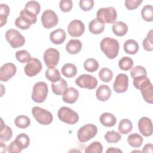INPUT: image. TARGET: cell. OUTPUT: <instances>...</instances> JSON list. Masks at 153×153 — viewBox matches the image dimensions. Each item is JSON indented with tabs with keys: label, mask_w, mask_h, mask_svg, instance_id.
I'll use <instances>...</instances> for the list:
<instances>
[{
	"label": "cell",
	"mask_w": 153,
	"mask_h": 153,
	"mask_svg": "<svg viewBox=\"0 0 153 153\" xmlns=\"http://www.w3.org/2000/svg\"><path fill=\"white\" fill-rule=\"evenodd\" d=\"M94 4V2L93 0H81L79 2V6L82 10L87 11L92 9Z\"/></svg>",
	"instance_id": "cell-46"
},
{
	"label": "cell",
	"mask_w": 153,
	"mask_h": 153,
	"mask_svg": "<svg viewBox=\"0 0 153 153\" xmlns=\"http://www.w3.org/2000/svg\"><path fill=\"white\" fill-rule=\"evenodd\" d=\"M134 87L140 91L145 102L150 104L153 103V86L148 77L139 82Z\"/></svg>",
	"instance_id": "cell-3"
},
{
	"label": "cell",
	"mask_w": 153,
	"mask_h": 153,
	"mask_svg": "<svg viewBox=\"0 0 153 153\" xmlns=\"http://www.w3.org/2000/svg\"><path fill=\"white\" fill-rule=\"evenodd\" d=\"M45 75L46 78L51 81L52 83L56 82L61 79L60 73L59 71L55 68H48L45 71Z\"/></svg>",
	"instance_id": "cell-29"
},
{
	"label": "cell",
	"mask_w": 153,
	"mask_h": 153,
	"mask_svg": "<svg viewBox=\"0 0 153 153\" xmlns=\"http://www.w3.org/2000/svg\"><path fill=\"white\" fill-rule=\"evenodd\" d=\"M25 8L37 16L40 12L41 6L37 1H30L26 4Z\"/></svg>",
	"instance_id": "cell-42"
},
{
	"label": "cell",
	"mask_w": 153,
	"mask_h": 153,
	"mask_svg": "<svg viewBox=\"0 0 153 153\" xmlns=\"http://www.w3.org/2000/svg\"><path fill=\"white\" fill-rule=\"evenodd\" d=\"M123 48L126 53L130 54H135L138 51L139 47L137 41L130 39L127 40L124 42Z\"/></svg>",
	"instance_id": "cell-27"
},
{
	"label": "cell",
	"mask_w": 153,
	"mask_h": 153,
	"mask_svg": "<svg viewBox=\"0 0 153 153\" xmlns=\"http://www.w3.org/2000/svg\"><path fill=\"white\" fill-rule=\"evenodd\" d=\"M14 140L22 150L27 148L30 143L29 137L25 133H20L18 134Z\"/></svg>",
	"instance_id": "cell-32"
},
{
	"label": "cell",
	"mask_w": 153,
	"mask_h": 153,
	"mask_svg": "<svg viewBox=\"0 0 153 153\" xmlns=\"http://www.w3.org/2000/svg\"><path fill=\"white\" fill-rule=\"evenodd\" d=\"M143 137L138 133L130 134L127 137L128 143L133 148H139L143 143Z\"/></svg>",
	"instance_id": "cell-30"
},
{
	"label": "cell",
	"mask_w": 153,
	"mask_h": 153,
	"mask_svg": "<svg viewBox=\"0 0 153 153\" xmlns=\"http://www.w3.org/2000/svg\"><path fill=\"white\" fill-rule=\"evenodd\" d=\"M112 29L113 33L115 35L118 36H123L127 33L128 31V26L125 23L118 21L113 23Z\"/></svg>",
	"instance_id": "cell-26"
},
{
	"label": "cell",
	"mask_w": 153,
	"mask_h": 153,
	"mask_svg": "<svg viewBox=\"0 0 153 153\" xmlns=\"http://www.w3.org/2000/svg\"><path fill=\"white\" fill-rule=\"evenodd\" d=\"M100 47L102 51L108 59H115L118 54L120 45L115 39L105 37L101 41Z\"/></svg>",
	"instance_id": "cell-1"
},
{
	"label": "cell",
	"mask_w": 153,
	"mask_h": 153,
	"mask_svg": "<svg viewBox=\"0 0 153 153\" xmlns=\"http://www.w3.org/2000/svg\"><path fill=\"white\" fill-rule=\"evenodd\" d=\"M32 114L36 121L42 125H49L53 120V115L50 111L39 106L33 107Z\"/></svg>",
	"instance_id": "cell-6"
},
{
	"label": "cell",
	"mask_w": 153,
	"mask_h": 153,
	"mask_svg": "<svg viewBox=\"0 0 153 153\" xmlns=\"http://www.w3.org/2000/svg\"><path fill=\"white\" fill-rule=\"evenodd\" d=\"M15 56L16 59L21 63H28L32 59L30 53L25 50L17 51L16 53Z\"/></svg>",
	"instance_id": "cell-40"
},
{
	"label": "cell",
	"mask_w": 153,
	"mask_h": 153,
	"mask_svg": "<svg viewBox=\"0 0 153 153\" xmlns=\"http://www.w3.org/2000/svg\"><path fill=\"white\" fill-rule=\"evenodd\" d=\"M105 139L108 143H117L121 139V135L114 130L108 131L104 136Z\"/></svg>",
	"instance_id": "cell-36"
},
{
	"label": "cell",
	"mask_w": 153,
	"mask_h": 153,
	"mask_svg": "<svg viewBox=\"0 0 153 153\" xmlns=\"http://www.w3.org/2000/svg\"><path fill=\"white\" fill-rule=\"evenodd\" d=\"M1 143V152H5L6 151H7V147L6 146L5 144L4 143V142L1 141L0 142Z\"/></svg>",
	"instance_id": "cell-51"
},
{
	"label": "cell",
	"mask_w": 153,
	"mask_h": 153,
	"mask_svg": "<svg viewBox=\"0 0 153 153\" xmlns=\"http://www.w3.org/2000/svg\"><path fill=\"white\" fill-rule=\"evenodd\" d=\"M99 120L103 126L108 127L114 126L117 123L116 117L109 112H104L100 115Z\"/></svg>",
	"instance_id": "cell-21"
},
{
	"label": "cell",
	"mask_w": 153,
	"mask_h": 153,
	"mask_svg": "<svg viewBox=\"0 0 153 153\" xmlns=\"http://www.w3.org/2000/svg\"><path fill=\"white\" fill-rule=\"evenodd\" d=\"M42 68V65L41 61L36 58H32L25 66L24 71L26 75L32 77L39 73Z\"/></svg>",
	"instance_id": "cell-13"
},
{
	"label": "cell",
	"mask_w": 153,
	"mask_h": 153,
	"mask_svg": "<svg viewBox=\"0 0 153 153\" xmlns=\"http://www.w3.org/2000/svg\"><path fill=\"white\" fill-rule=\"evenodd\" d=\"M73 7L72 1L71 0H62L59 3V7L62 11L64 13L69 12Z\"/></svg>",
	"instance_id": "cell-45"
},
{
	"label": "cell",
	"mask_w": 153,
	"mask_h": 153,
	"mask_svg": "<svg viewBox=\"0 0 153 153\" xmlns=\"http://www.w3.org/2000/svg\"><path fill=\"white\" fill-rule=\"evenodd\" d=\"M142 152H149L152 153L153 152V145L152 143H146L143 148L142 151H141Z\"/></svg>",
	"instance_id": "cell-49"
},
{
	"label": "cell",
	"mask_w": 153,
	"mask_h": 153,
	"mask_svg": "<svg viewBox=\"0 0 153 153\" xmlns=\"http://www.w3.org/2000/svg\"><path fill=\"white\" fill-rule=\"evenodd\" d=\"M61 71L63 76L67 78H72L76 75L77 68L72 63H66L62 66Z\"/></svg>",
	"instance_id": "cell-28"
},
{
	"label": "cell",
	"mask_w": 153,
	"mask_h": 153,
	"mask_svg": "<svg viewBox=\"0 0 153 153\" xmlns=\"http://www.w3.org/2000/svg\"><path fill=\"white\" fill-rule=\"evenodd\" d=\"M5 38L13 48L22 47L25 43V38L20 32L14 29H8L5 33Z\"/></svg>",
	"instance_id": "cell-8"
},
{
	"label": "cell",
	"mask_w": 153,
	"mask_h": 153,
	"mask_svg": "<svg viewBox=\"0 0 153 153\" xmlns=\"http://www.w3.org/2000/svg\"><path fill=\"white\" fill-rule=\"evenodd\" d=\"M22 149L16 143L15 140L11 142L7 147V151L8 152H21Z\"/></svg>",
	"instance_id": "cell-48"
},
{
	"label": "cell",
	"mask_w": 153,
	"mask_h": 153,
	"mask_svg": "<svg viewBox=\"0 0 153 153\" xmlns=\"http://www.w3.org/2000/svg\"><path fill=\"white\" fill-rule=\"evenodd\" d=\"M106 152H111V153H117V152H123V151L121 150H120L118 148H109L107 150H106Z\"/></svg>",
	"instance_id": "cell-50"
},
{
	"label": "cell",
	"mask_w": 153,
	"mask_h": 153,
	"mask_svg": "<svg viewBox=\"0 0 153 153\" xmlns=\"http://www.w3.org/2000/svg\"><path fill=\"white\" fill-rule=\"evenodd\" d=\"M82 48V43L78 39H71L66 45V50L71 54L78 53Z\"/></svg>",
	"instance_id": "cell-22"
},
{
	"label": "cell",
	"mask_w": 153,
	"mask_h": 153,
	"mask_svg": "<svg viewBox=\"0 0 153 153\" xmlns=\"http://www.w3.org/2000/svg\"><path fill=\"white\" fill-rule=\"evenodd\" d=\"M59 119L68 124H75L78 121V114L72 109L63 106L61 107L57 112Z\"/></svg>",
	"instance_id": "cell-7"
},
{
	"label": "cell",
	"mask_w": 153,
	"mask_h": 153,
	"mask_svg": "<svg viewBox=\"0 0 153 153\" xmlns=\"http://www.w3.org/2000/svg\"><path fill=\"white\" fill-rule=\"evenodd\" d=\"M130 75L131 78H135L143 76H147V72L145 68L142 66H136L131 69L130 72Z\"/></svg>",
	"instance_id": "cell-44"
},
{
	"label": "cell",
	"mask_w": 153,
	"mask_h": 153,
	"mask_svg": "<svg viewBox=\"0 0 153 153\" xmlns=\"http://www.w3.org/2000/svg\"><path fill=\"white\" fill-rule=\"evenodd\" d=\"M133 129V124L128 119H123L118 124V131L121 134H127Z\"/></svg>",
	"instance_id": "cell-31"
},
{
	"label": "cell",
	"mask_w": 153,
	"mask_h": 153,
	"mask_svg": "<svg viewBox=\"0 0 153 153\" xmlns=\"http://www.w3.org/2000/svg\"><path fill=\"white\" fill-rule=\"evenodd\" d=\"M66 33L65 30L59 28L51 32L50 39L54 44L59 45L62 44L66 39Z\"/></svg>",
	"instance_id": "cell-19"
},
{
	"label": "cell",
	"mask_w": 153,
	"mask_h": 153,
	"mask_svg": "<svg viewBox=\"0 0 153 153\" xmlns=\"http://www.w3.org/2000/svg\"><path fill=\"white\" fill-rule=\"evenodd\" d=\"M1 129H0V139L2 142H8L9 141L13 136V131L11 128L5 125L4 123L2 118H1Z\"/></svg>",
	"instance_id": "cell-24"
},
{
	"label": "cell",
	"mask_w": 153,
	"mask_h": 153,
	"mask_svg": "<svg viewBox=\"0 0 153 153\" xmlns=\"http://www.w3.org/2000/svg\"><path fill=\"white\" fill-rule=\"evenodd\" d=\"M88 29L90 32L94 35H99L103 32L105 29V24L100 22L97 18L94 19L88 24Z\"/></svg>",
	"instance_id": "cell-23"
},
{
	"label": "cell",
	"mask_w": 153,
	"mask_h": 153,
	"mask_svg": "<svg viewBox=\"0 0 153 153\" xmlns=\"http://www.w3.org/2000/svg\"><path fill=\"white\" fill-rule=\"evenodd\" d=\"M133 66V60L128 56L123 57L118 62L119 68L123 71H128L132 68Z\"/></svg>",
	"instance_id": "cell-38"
},
{
	"label": "cell",
	"mask_w": 153,
	"mask_h": 153,
	"mask_svg": "<svg viewBox=\"0 0 153 153\" xmlns=\"http://www.w3.org/2000/svg\"><path fill=\"white\" fill-rule=\"evenodd\" d=\"M99 67V64L98 62L93 58L87 59L84 62V68L85 70L88 72H94L96 71Z\"/></svg>",
	"instance_id": "cell-34"
},
{
	"label": "cell",
	"mask_w": 153,
	"mask_h": 153,
	"mask_svg": "<svg viewBox=\"0 0 153 153\" xmlns=\"http://www.w3.org/2000/svg\"><path fill=\"white\" fill-rule=\"evenodd\" d=\"M78 91L74 87H69L63 94V100L65 103L72 104L78 100Z\"/></svg>",
	"instance_id": "cell-18"
},
{
	"label": "cell",
	"mask_w": 153,
	"mask_h": 153,
	"mask_svg": "<svg viewBox=\"0 0 153 153\" xmlns=\"http://www.w3.org/2000/svg\"><path fill=\"white\" fill-rule=\"evenodd\" d=\"M142 19L148 22L153 21V7L151 5H146L141 11Z\"/></svg>",
	"instance_id": "cell-35"
},
{
	"label": "cell",
	"mask_w": 153,
	"mask_h": 153,
	"mask_svg": "<svg viewBox=\"0 0 153 153\" xmlns=\"http://www.w3.org/2000/svg\"><path fill=\"white\" fill-rule=\"evenodd\" d=\"M75 84L81 88L93 90L97 87L98 82L94 76L88 74H82L75 79Z\"/></svg>",
	"instance_id": "cell-10"
},
{
	"label": "cell",
	"mask_w": 153,
	"mask_h": 153,
	"mask_svg": "<svg viewBox=\"0 0 153 153\" xmlns=\"http://www.w3.org/2000/svg\"><path fill=\"white\" fill-rule=\"evenodd\" d=\"M96 16L97 19L102 23L112 24L114 23L117 20V13L112 7L101 8L97 11Z\"/></svg>",
	"instance_id": "cell-4"
},
{
	"label": "cell",
	"mask_w": 153,
	"mask_h": 153,
	"mask_svg": "<svg viewBox=\"0 0 153 153\" xmlns=\"http://www.w3.org/2000/svg\"><path fill=\"white\" fill-rule=\"evenodd\" d=\"M142 2V0H126L125 1V6L129 10L136 9Z\"/></svg>",
	"instance_id": "cell-47"
},
{
	"label": "cell",
	"mask_w": 153,
	"mask_h": 153,
	"mask_svg": "<svg viewBox=\"0 0 153 153\" xmlns=\"http://www.w3.org/2000/svg\"><path fill=\"white\" fill-rule=\"evenodd\" d=\"M51 89L53 92L56 95H63L65 91L68 88V83L65 79L61 78L56 82L52 83Z\"/></svg>",
	"instance_id": "cell-25"
},
{
	"label": "cell",
	"mask_w": 153,
	"mask_h": 153,
	"mask_svg": "<svg viewBox=\"0 0 153 153\" xmlns=\"http://www.w3.org/2000/svg\"><path fill=\"white\" fill-rule=\"evenodd\" d=\"M36 21V16L24 8L20 11V16L16 19L15 25L20 29L26 30L32 25L35 24Z\"/></svg>",
	"instance_id": "cell-2"
},
{
	"label": "cell",
	"mask_w": 153,
	"mask_h": 153,
	"mask_svg": "<svg viewBox=\"0 0 153 153\" xmlns=\"http://www.w3.org/2000/svg\"><path fill=\"white\" fill-rule=\"evenodd\" d=\"M138 128L140 133L145 137L152 135L153 128L151 120L146 117L140 118L138 121Z\"/></svg>",
	"instance_id": "cell-17"
},
{
	"label": "cell",
	"mask_w": 153,
	"mask_h": 153,
	"mask_svg": "<svg viewBox=\"0 0 153 153\" xmlns=\"http://www.w3.org/2000/svg\"><path fill=\"white\" fill-rule=\"evenodd\" d=\"M48 91V86L45 82H38L33 87L32 99L36 103H42L47 97Z\"/></svg>",
	"instance_id": "cell-5"
},
{
	"label": "cell",
	"mask_w": 153,
	"mask_h": 153,
	"mask_svg": "<svg viewBox=\"0 0 153 153\" xmlns=\"http://www.w3.org/2000/svg\"><path fill=\"white\" fill-rule=\"evenodd\" d=\"M97 133V127L93 124H87L78 131L77 137L79 142H86L93 138Z\"/></svg>",
	"instance_id": "cell-9"
},
{
	"label": "cell",
	"mask_w": 153,
	"mask_h": 153,
	"mask_svg": "<svg viewBox=\"0 0 153 153\" xmlns=\"http://www.w3.org/2000/svg\"><path fill=\"white\" fill-rule=\"evenodd\" d=\"M128 87V78L126 74H118L114 82L113 89L117 93H124Z\"/></svg>",
	"instance_id": "cell-14"
},
{
	"label": "cell",
	"mask_w": 153,
	"mask_h": 153,
	"mask_svg": "<svg viewBox=\"0 0 153 153\" xmlns=\"http://www.w3.org/2000/svg\"><path fill=\"white\" fill-rule=\"evenodd\" d=\"M14 123L15 125L19 128H26L30 126V120L26 115H20L16 118Z\"/></svg>",
	"instance_id": "cell-33"
},
{
	"label": "cell",
	"mask_w": 153,
	"mask_h": 153,
	"mask_svg": "<svg viewBox=\"0 0 153 153\" xmlns=\"http://www.w3.org/2000/svg\"><path fill=\"white\" fill-rule=\"evenodd\" d=\"M10 13V8L7 4H1L0 7V27L5 25Z\"/></svg>",
	"instance_id": "cell-37"
},
{
	"label": "cell",
	"mask_w": 153,
	"mask_h": 153,
	"mask_svg": "<svg viewBox=\"0 0 153 153\" xmlns=\"http://www.w3.org/2000/svg\"><path fill=\"white\" fill-rule=\"evenodd\" d=\"M17 68L13 63H7L3 65L0 69V80L7 82L16 74Z\"/></svg>",
	"instance_id": "cell-16"
},
{
	"label": "cell",
	"mask_w": 153,
	"mask_h": 153,
	"mask_svg": "<svg viewBox=\"0 0 153 153\" xmlns=\"http://www.w3.org/2000/svg\"><path fill=\"white\" fill-rule=\"evenodd\" d=\"M41 19L42 26L46 29H50L54 27L59 22L57 15L51 10H46L44 11L41 16Z\"/></svg>",
	"instance_id": "cell-12"
},
{
	"label": "cell",
	"mask_w": 153,
	"mask_h": 153,
	"mask_svg": "<svg viewBox=\"0 0 153 153\" xmlns=\"http://www.w3.org/2000/svg\"><path fill=\"white\" fill-rule=\"evenodd\" d=\"M143 47L146 51H152L153 50V35L152 29L149 30L147 36L143 39Z\"/></svg>",
	"instance_id": "cell-43"
},
{
	"label": "cell",
	"mask_w": 153,
	"mask_h": 153,
	"mask_svg": "<svg viewBox=\"0 0 153 153\" xmlns=\"http://www.w3.org/2000/svg\"><path fill=\"white\" fill-rule=\"evenodd\" d=\"M99 77L102 81L104 82H108L112 79L113 72L110 69L108 68H103L99 72Z\"/></svg>",
	"instance_id": "cell-39"
},
{
	"label": "cell",
	"mask_w": 153,
	"mask_h": 153,
	"mask_svg": "<svg viewBox=\"0 0 153 153\" xmlns=\"http://www.w3.org/2000/svg\"><path fill=\"white\" fill-rule=\"evenodd\" d=\"M84 152L85 153H102L103 146L99 142H93L85 148Z\"/></svg>",
	"instance_id": "cell-41"
},
{
	"label": "cell",
	"mask_w": 153,
	"mask_h": 153,
	"mask_svg": "<svg viewBox=\"0 0 153 153\" xmlns=\"http://www.w3.org/2000/svg\"><path fill=\"white\" fill-rule=\"evenodd\" d=\"M112 94L110 87L107 85H101L96 90V96L97 99L101 101L105 102L108 100Z\"/></svg>",
	"instance_id": "cell-20"
},
{
	"label": "cell",
	"mask_w": 153,
	"mask_h": 153,
	"mask_svg": "<svg viewBox=\"0 0 153 153\" xmlns=\"http://www.w3.org/2000/svg\"><path fill=\"white\" fill-rule=\"evenodd\" d=\"M43 58L45 65L48 68H53L58 64L60 59V53L56 48H50L45 51Z\"/></svg>",
	"instance_id": "cell-11"
},
{
	"label": "cell",
	"mask_w": 153,
	"mask_h": 153,
	"mask_svg": "<svg viewBox=\"0 0 153 153\" xmlns=\"http://www.w3.org/2000/svg\"><path fill=\"white\" fill-rule=\"evenodd\" d=\"M132 152H141V151H132Z\"/></svg>",
	"instance_id": "cell-52"
},
{
	"label": "cell",
	"mask_w": 153,
	"mask_h": 153,
	"mask_svg": "<svg viewBox=\"0 0 153 153\" xmlns=\"http://www.w3.org/2000/svg\"><path fill=\"white\" fill-rule=\"evenodd\" d=\"M84 24L79 20H74L68 25V32L72 37H79L84 33Z\"/></svg>",
	"instance_id": "cell-15"
}]
</instances>
